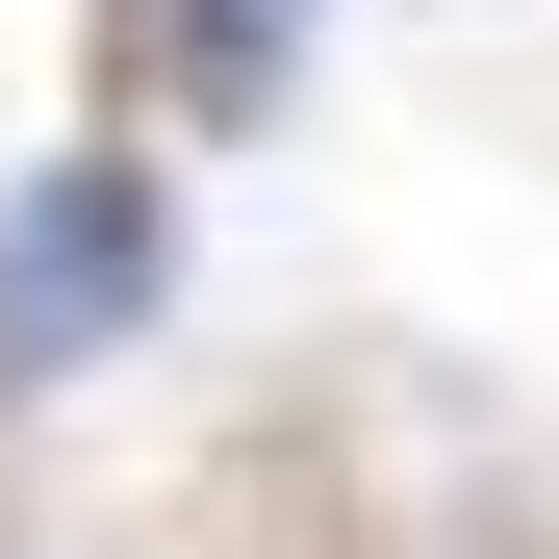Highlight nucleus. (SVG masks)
Wrapping results in <instances>:
<instances>
[{"label": "nucleus", "mask_w": 559, "mask_h": 559, "mask_svg": "<svg viewBox=\"0 0 559 559\" xmlns=\"http://www.w3.org/2000/svg\"><path fill=\"white\" fill-rule=\"evenodd\" d=\"M153 153H51L26 178V229H0V356H26V382H76V356L103 331H153Z\"/></svg>", "instance_id": "obj_1"}, {"label": "nucleus", "mask_w": 559, "mask_h": 559, "mask_svg": "<svg viewBox=\"0 0 559 559\" xmlns=\"http://www.w3.org/2000/svg\"><path fill=\"white\" fill-rule=\"evenodd\" d=\"M153 76L204 128H280V76H306V0H153Z\"/></svg>", "instance_id": "obj_2"}]
</instances>
